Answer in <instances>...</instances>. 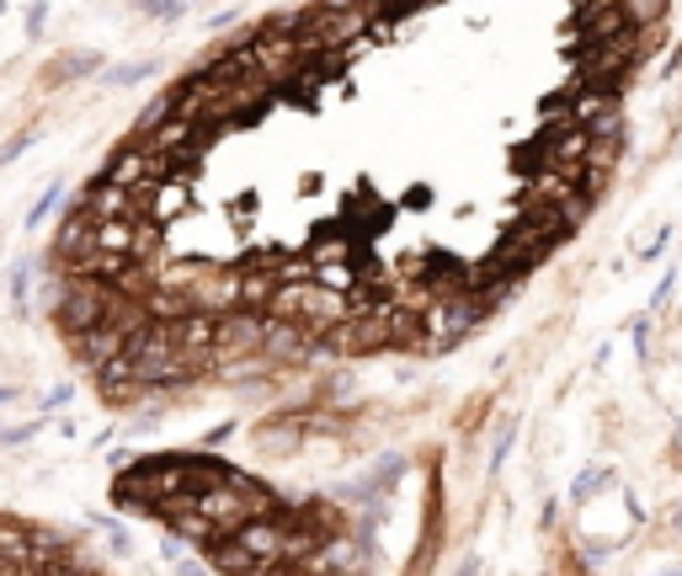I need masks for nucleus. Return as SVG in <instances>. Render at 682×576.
<instances>
[{"label": "nucleus", "mask_w": 682, "mask_h": 576, "mask_svg": "<svg viewBox=\"0 0 682 576\" xmlns=\"http://www.w3.org/2000/svg\"><path fill=\"white\" fill-rule=\"evenodd\" d=\"M235 539H241L256 561H262V572H267V566H278L282 555H288V523H273V518H262V523L241 529Z\"/></svg>", "instance_id": "4"}, {"label": "nucleus", "mask_w": 682, "mask_h": 576, "mask_svg": "<svg viewBox=\"0 0 682 576\" xmlns=\"http://www.w3.org/2000/svg\"><path fill=\"white\" fill-rule=\"evenodd\" d=\"M59 204H65V187H48V193L38 198V208L27 214V224H43V219H48V214H54Z\"/></svg>", "instance_id": "9"}, {"label": "nucleus", "mask_w": 682, "mask_h": 576, "mask_svg": "<svg viewBox=\"0 0 682 576\" xmlns=\"http://www.w3.org/2000/svg\"><path fill=\"white\" fill-rule=\"evenodd\" d=\"M91 65H96V54H65V59H59V76H85Z\"/></svg>", "instance_id": "10"}, {"label": "nucleus", "mask_w": 682, "mask_h": 576, "mask_svg": "<svg viewBox=\"0 0 682 576\" xmlns=\"http://www.w3.org/2000/svg\"><path fill=\"white\" fill-rule=\"evenodd\" d=\"M459 576H481V566H475V561H464V566H459Z\"/></svg>", "instance_id": "13"}, {"label": "nucleus", "mask_w": 682, "mask_h": 576, "mask_svg": "<svg viewBox=\"0 0 682 576\" xmlns=\"http://www.w3.org/2000/svg\"><path fill=\"white\" fill-rule=\"evenodd\" d=\"M145 16H155V22H171V16H182V5H145Z\"/></svg>", "instance_id": "11"}, {"label": "nucleus", "mask_w": 682, "mask_h": 576, "mask_svg": "<svg viewBox=\"0 0 682 576\" xmlns=\"http://www.w3.org/2000/svg\"><path fill=\"white\" fill-rule=\"evenodd\" d=\"M145 76H150V65H123V70H107L102 81H107V85H139Z\"/></svg>", "instance_id": "8"}, {"label": "nucleus", "mask_w": 682, "mask_h": 576, "mask_svg": "<svg viewBox=\"0 0 682 576\" xmlns=\"http://www.w3.org/2000/svg\"><path fill=\"white\" fill-rule=\"evenodd\" d=\"M678 529H682V507H678Z\"/></svg>", "instance_id": "14"}, {"label": "nucleus", "mask_w": 682, "mask_h": 576, "mask_svg": "<svg viewBox=\"0 0 682 576\" xmlns=\"http://www.w3.org/2000/svg\"><path fill=\"white\" fill-rule=\"evenodd\" d=\"M208 561L219 566V572L230 576H245V572H262V561L245 550L241 539H208Z\"/></svg>", "instance_id": "6"}, {"label": "nucleus", "mask_w": 682, "mask_h": 576, "mask_svg": "<svg viewBox=\"0 0 682 576\" xmlns=\"http://www.w3.org/2000/svg\"><path fill=\"white\" fill-rule=\"evenodd\" d=\"M123 353H128V336L113 326H96L85 331V336H76V358L81 364H91V369H107V364H118Z\"/></svg>", "instance_id": "5"}, {"label": "nucleus", "mask_w": 682, "mask_h": 576, "mask_svg": "<svg viewBox=\"0 0 682 576\" xmlns=\"http://www.w3.org/2000/svg\"><path fill=\"white\" fill-rule=\"evenodd\" d=\"M193 512L203 518V529L208 534H241L251 523H262V518H273V496L262 492L256 481H245V475H230L219 492H208L193 502Z\"/></svg>", "instance_id": "1"}, {"label": "nucleus", "mask_w": 682, "mask_h": 576, "mask_svg": "<svg viewBox=\"0 0 682 576\" xmlns=\"http://www.w3.org/2000/svg\"><path fill=\"white\" fill-rule=\"evenodd\" d=\"M262 336H267V326L256 315H224L213 331V358H256Z\"/></svg>", "instance_id": "2"}, {"label": "nucleus", "mask_w": 682, "mask_h": 576, "mask_svg": "<svg viewBox=\"0 0 682 576\" xmlns=\"http://www.w3.org/2000/svg\"><path fill=\"white\" fill-rule=\"evenodd\" d=\"M187 208H193V187H187V182H161V187H150V193H145V204H139V219L161 230L165 219H182Z\"/></svg>", "instance_id": "3"}, {"label": "nucleus", "mask_w": 682, "mask_h": 576, "mask_svg": "<svg viewBox=\"0 0 682 576\" xmlns=\"http://www.w3.org/2000/svg\"><path fill=\"white\" fill-rule=\"evenodd\" d=\"M278 278H267V273H251V278H241V299L245 304H273V293H278Z\"/></svg>", "instance_id": "7"}, {"label": "nucleus", "mask_w": 682, "mask_h": 576, "mask_svg": "<svg viewBox=\"0 0 682 576\" xmlns=\"http://www.w3.org/2000/svg\"><path fill=\"white\" fill-rule=\"evenodd\" d=\"M182 576H208L203 566H193V561H182Z\"/></svg>", "instance_id": "12"}]
</instances>
